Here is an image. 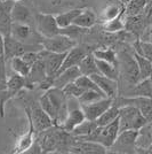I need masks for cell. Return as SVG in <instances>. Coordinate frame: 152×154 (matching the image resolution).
<instances>
[{
	"label": "cell",
	"instance_id": "6da1fadb",
	"mask_svg": "<svg viewBox=\"0 0 152 154\" xmlns=\"http://www.w3.org/2000/svg\"><path fill=\"white\" fill-rule=\"evenodd\" d=\"M146 123L144 116L135 106L125 105L119 107V132L125 130H139Z\"/></svg>",
	"mask_w": 152,
	"mask_h": 154
},
{
	"label": "cell",
	"instance_id": "7a4b0ae2",
	"mask_svg": "<svg viewBox=\"0 0 152 154\" xmlns=\"http://www.w3.org/2000/svg\"><path fill=\"white\" fill-rule=\"evenodd\" d=\"M118 63H119V74L125 82L128 83V86H133L139 82V71L137 61L134 57L128 52L122 51L118 54Z\"/></svg>",
	"mask_w": 152,
	"mask_h": 154
},
{
	"label": "cell",
	"instance_id": "3957f363",
	"mask_svg": "<svg viewBox=\"0 0 152 154\" xmlns=\"http://www.w3.org/2000/svg\"><path fill=\"white\" fill-rule=\"evenodd\" d=\"M44 47L41 44H26V43H22L17 39L13 38L12 36L5 37V60L10 61V59L15 58V57H21L24 53L30 51L39 52L41 51Z\"/></svg>",
	"mask_w": 152,
	"mask_h": 154
},
{
	"label": "cell",
	"instance_id": "277c9868",
	"mask_svg": "<svg viewBox=\"0 0 152 154\" xmlns=\"http://www.w3.org/2000/svg\"><path fill=\"white\" fill-rule=\"evenodd\" d=\"M139 130H125L119 132L112 146L109 148L110 153H136V138Z\"/></svg>",
	"mask_w": 152,
	"mask_h": 154
},
{
	"label": "cell",
	"instance_id": "5b68a950",
	"mask_svg": "<svg viewBox=\"0 0 152 154\" xmlns=\"http://www.w3.org/2000/svg\"><path fill=\"white\" fill-rule=\"evenodd\" d=\"M114 103L119 107L125 105H132L141 112V114L144 116L146 122H152V98L148 97H117L114 99Z\"/></svg>",
	"mask_w": 152,
	"mask_h": 154
},
{
	"label": "cell",
	"instance_id": "8992f818",
	"mask_svg": "<svg viewBox=\"0 0 152 154\" xmlns=\"http://www.w3.org/2000/svg\"><path fill=\"white\" fill-rule=\"evenodd\" d=\"M41 45L45 50L53 53H66L71 48L77 46L76 39L70 38L65 35H56L54 37H44L41 40Z\"/></svg>",
	"mask_w": 152,
	"mask_h": 154
},
{
	"label": "cell",
	"instance_id": "52a82bcc",
	"mask_svg": "<svg viewBox=\"0 0 152 154\" xmlns=\"http://www.w3.org/2000/svg\"><path fill=\"white\" fill-rule=\"evenodd\" d=\"M36 29L42 37H54L61 33V28L58 26L55 15L38 13L34 16Z\"/></svg>",
	"mask_w": 152,
	"mask_h": 154
},
{
	"label": "cell",
	"instance_id": "ba28073f",
	"mask_svg": "<svg viewBox=\"0 0 152 154\" xmlns=\"http://www.w3.org/2000/svg\"><path fill=\"white\" fill-rule=\"evenodd\" d=\"M10 36L26 44H41V40L44 38L37 30L34 31L31 26L17 22H13Z\"/></svg>",
	"mask_w": 152,
	"mask_h": 154
},
{
	"label": "cell",
	"instance_id": "9c48e42d",
	"mask_svg": "<svg viewBox=\"0 0 152 154\" xmlns=\"http://www.w3.org/2000/svg\"><path fill=\"white\" fill-rule=\"evenodd\" d=\"M66 53H53V52L47 51L45 48L38 52V59H41L45 62L47 76L55 78L56 74L58 72L61 66L63 63Z\"/></svg>",
	"mask_w": 152,
	"mask_h": 154
},
{
	"label": "cell",
	"instance_id": "30bf717a",
	"mask_svg": "<svg viewBox=\"0 0 152 154\" xmlns=\"http://www.w3.org/2000/svg\"><path fill=\"white\" fill-rule=\"evenodd\" d=\"M29 110H30V117H31V121L33 123V127H34L36 135L55 125L53 119L40 107L39 103L33 105L31 109H29Z\"/></svg>",
	"mask_w": 152,
	"mask_h": 154
},
{
	"label": "cell",
	"instance_id": "8fae6325",
	"mask_svg": "<svg viewBox=\"0 0 152 154\" xmlns=\"http://www.w3.org/2000/svg\"><path fill=\"white\" fill-rule=\"evenodd\" d=\"M23 88H26L25 77L14 72L13 75L9 76V78H7L5 96H4L2 101L0 103V116H4V105H5V101L14 98L17 93H19V91L22 90Z\"/></svg>",
	"mask_w": 152,
	"mask_h": 154
},
{
	"label": "cell",
	"instance_id": "7c38bea8",
	"mask_svg": "<svg viewBox=\"0 0 152 154\" xmlns=\"http://www.w3.org/2000/svg\"><path fill=\"white\" fill-rule=\"evenodd\" d=\"M114 103V99L105 97L98 101H95L93 103H88V105H80V107L83 109L85 117L87 120H92V121H96L100 116L109 108L111 107Z\"/></svg>",
	"mask_w": 152,
	"mask_h": 154
},
{
	"label": "cell",
	"instance_id": "4fadbf2b",
	"mask_svg": "<svg viewBox=\"0 0 152 154\" xmlns=\"http://www.w3.org/2000/svg\"><path fill=\"white\" fill-rule=\"evenodd\" d=\"M15 1L13 0H1L0 1V32L4 37L10 36L13 19H12V9Z\"/></svg>",
	"mask_w": 152,
	"mask_h": 154
},
{
	"label": "cell",
	"instance_id": "5bb4252c",
	"mask_svg": "<svg viewBox=\"0 0 152 154\" xmlns=\"http://www.w3.org/2000/svg\"><path fill=\"white\" fill-rule=\"evenodd\" d=\"M69 153L72 154H105L108 153V148L104 147L102 144L96 141L81 140L73 141L70 147Z\"/></svg>",
	"mask_w": 152,
	"mask_h": 154
},
{
	"label": "cell",
	"instance_id": "9a60e30c",
	"mask_svg": "<svg viewBox=\"0 0 152 154\" xmlns=\"http://www.w3.org/2000/svg\"><path fill=\"white\" fill-rule=\"evenodd\" d=\"M25 112H26V116H28V121H29V130L17 139L16 145H15L13 151V153L15 154L26 153V151L31 147V145L36 140L34 139L36 131H34V127H33V123H32L31 117H30V110H29V108H25Z\"/></svg>",
	"mask_w": 152,
	"mask_h": 154
},
{
	"label": "cell",
	"instance_id": "2e32d148",
	"mask_svg": "<svg viewBox=\"0 0 152 154\" xmlns=\"http://www.w3.org/2000/svg\"><path fill=\"white\" fill-rule=\"evenodd\" d=\"M96 85L101 89V91L109 98L115 99L118 97V92H119V86H118V81L111 79L109 77L104 76L102 74H94L92 76H89Z\"/></svg>",
	"mask_w": 152,
	"mask_h": 154
},
{
	"label": "cell",
	"instance_id": "e0dca14e",
	"mask_svg": "<svg viewBox=\"0 0 152 154\" xmlns=\"http://www.w3.org/2000/svg\"><path fill=\"white\" fill-rule=\"evenodd\" d=\"M47 77V72H46V66L45 62L41 59H38L31 66L30 68V72L29 75L25 77L26 88L32 89L33 85H39Z\"/></svg>",
	"mask_w": 152,
	"mask_h": 154
},
{
	"label": "cell",
	"instance_id": "ac0fdd59",
	"mask_svg": "<svg viewBox=\"0 0 152 154\" xmlns=\"http://www.w3.org/2000/svg\"><path fill=\"white\" fill-rule=\"evenodd\" d=\"M85 119L86 117H85L83 109L80 107V103L78 106H76V107H72V108L69 107L68 115L65 117V120L62 122V124L60 125V128L71 134L72 130L76 128L78 124H80V123L83 122Z\"/></svg>",
	"mask_w": 152,
	"mask_h": 154
},
{
	"label": "cell",
	"instance_id": "d6986e66",
	"mask_svg": "<svg viewBox=\"0 0 152 154\" xmlns=\"http://www.w3.org/2000/svg\"><path fill=\"white\" fill-rule=\"evenodd\" d=\"M79 76H81V71L79 69L78 66H73L70 67L65 70L58 72L55 78H54V88H58V89H63L64 86H66L68 84L73 83Z\"/></svg>",
	"mask_w": 152,
	"mask_h": 154
},
{
	"label": "cell",
	"instance_id": "ffe728a7",
	"mask_svg": "<svg viewBox=\"0 0 152 154\" xmlns=\"http://www.w3.org/2000/svg\"><path fill=\"white\" fill-rule=\"evenodd\" d=\"M145 14H139V15H134V16H126L125 17V30L132 32L137 38H141L143 31L145 30L146 20Z\"/></svg>",
	"mask_w": 152,
	"mask_h": 154
},
{
	"label": "cell",
	"instance_id": "44dd1931",
	"mask_svg": "<svg viewBox=\"0 0 152 154\" xmlns=\"http://www.w3.org/2000/svg\"><path fill=\"white\" fill-rule=\"evenodd\" d=\"M152 146V130L151 124L146 123L144 127L139 130L136 138V152L148 153L149 148Z\"/></svg>",
	"mask_w": 152,
	"mask_h": 154
},
{
	"label": "cell",
	"instance_id": "7402d4cb",
	"mask_svg": "<svg viewBox=\"0 0 152 154\" xmlns=\"http://www.w3.org/2000/svg\"><path fill=\"white\" fill-rule=\"evenodd\" d=\"M124 13H125V4H122L120 0H111L101 12L100 20L103 22H107L120 16Z\"/></svg>",
	"mask_w": 152,
	"mask_h": 154
},
{
	"label": "cell",
	"instance_id": "603a6c76",
	"mask_svg": "<svg viewBox=\"0 0 152 154\" xmlns=\"http://www.w3.org/2000/svg\"><path fill=\"white\" fill-rule=\"evenodd\" d=\"M86 54H87V53H86V51H85L83 48L78 47V46H75L73 48H71V50L66 53V55H65V58H64L63 63H62V66H61V68H60L58 72L65 70V69H68V68H70V67L78 66ZM58 72H57V74H58Z\"/></svg>",
	"mask_w": 152,
	"mask_h": 154
},
{
	"label": "cell",
	"instance_id": "cb8c5ba5",
	"mask_svg": "<svg viewBox=\"0 0 152 154\" xmlns=\"http://www.w3.org/2000/svg\"><path fill=\"white\" fill-rule=\"evenodd\" d=\"M125 97H148L152 98V83L150 78L142 79L130 86L125 93Z\"/></svg>",
	"mask_w": 152,
	"mask_h": 154
},
{
	"label": "cell",
	"instance_id": "d4e9b609",
	"mask_svg": "<svg viewBox=\"0 0 152 154\" xmlns=\"http://www.w3.org/2000/svg\"><path fill=\"white\" fill-rule=\"evenodd\" d=\"M12 19H13V22L25 23L29 26H31L32 21H33L30 9L23 4H21V1L14 4V7L12 9Z\"/></svg>",
	"mask_w": 152,
	"mask_h": 154
},
{
	"label": "cell",
	"instance_id": "484cf974",
	"mask_svg": "<svg viewBox=\"0 0 152 154\" xmlns=\"http://www.w3.org/2000/svg\"><path fill=\"white\" fill-rule=\"evenodd\" d=\"M96 22H97V16L92 9H83L81 13L75 19L72 24L83 29H90L95 26Z\"/></svg>",
	"mask_w": 152,
	"mask_h": 154
},
{
	"label": "cell",
	"instance_id": "4316f807",
	"mask_svg": "<svg viewBox=\"0 0 152 154\" xmlns=\"http://www.w3.org/2000/svg\"><path fill=\"white\" fill-rule=\"evenodd\" d=\"M79 69L81 71V75H86V76H92L94 74H100L97 64H96V59L93 53L90 54H86L80 61V63L78 64Z\"/></svg>",
	"mask_w": 152,
	"mask_h": 154
},
{
	"label": "cell",
	"instance_id": "83f0119b",
	"mask_svg": "<svg viewBox=\"0 0 152 154\" xmlns=\"http://www.w3.org/2000/svg\"><path fill=\"white\" fill-rule=\"evenodd\" d=\"M96 64H97L100 74L109 77L111 79H114V81H119L120 74H119V68L117 66L110 63L108 61L101 60V59H96Z\"/></svg>",
	"mask_w": 152,
	"mask_h": 154
},
{
	"label": "cell",
	"instance_id": "f1b7e54d",
	"mask_svg": "<svg viewBox=\"0 0 152 154\" xmlns=\"http://www.w3.org/2000/svg\"><path fill=\"white\" fill-rule=\"evenodd\" d=\"M134 57L137 61V66H139V81L142 79H146L150 78L152 75V63L150 60H148L145 57L139 54L137 52H134Z\"/></svg>",
	"mask_w": 152,
	"mask_h": 154
},
{
	"label": "cell",
	"instance_id": "f546056e",
	"mask_svg": "<svg viewBox=\"0 0 152 154\" xmlns=\"http://www.w3.org/2000/svg\"><path fill=\"white\" fill-rule=\"evenodd\" d=\"M118 117H119V106L115 103H113V105H112L111 107H109V108L96 120V123H97L98 127H104V125H108L110 123H112L114 120H117Z\"/></svg>",
	"mask_w": 152,
	"mask_h": 154
},
{
	"label": "cell",
	"instance_id": "4dcf8cb0",
	"mask_svg": "<svg viewBox=\"0 0 152 154\" xmlns=\"http://www.w3.org/2000/svg\"><path fill=\"white\" fill-rule=\"evenodd\" d=\"M148 0H129L125 5V15L134 16L139 14H145Z\"/></svg>",
	"mask_w": 152,
	"mask_h": 154
},
{
	"label": "cell",
	"instance_id": "1f68e13d",
	"mask_svg": "<svg viewBox=\"0 0 152 154\" xmlns=\"http://www.w3.org/2000/svg\"><path fill=\"white\" fill-rule=\"evenodd\" d=\"M83 9H71L68 12H64V13H60L55 15V19L58 26L62 29V28H66V26H71L73 23V21L76 19L79 14L81 13Z\"/></svg>",
	"mask_w": 152,
	"mask_h": 154
},
{
	"label": "cell",
	"instance_id": "d6a6232c",
	"mask_svg": "<svg viewBox=\"0 0 152 154\" xmlns=\"http://www.w3.org/2000/svg\"><path fill=\"white\" fill-rule=\"evenodd\" d=\"M125 17H126V15L124 13L115 19L104 22L103 23L104 31L109 32V33H117V32H121L122 30H125Z\"/></svg>",
	"mask_w": 152,
	"mask_h": 154
},
{
	"label": "cell",
	"instance_id": "836d02e7",
	"mask_svg": "<svg viewBox=\"0 0 152 154\" xmlns=\"http://www.w3.org/2000/svg\"><path fill=\"white\" fill-rule=\"evenodd\" d=\"M97 123L96 121H92V120H87L85 119L80 124H78L76 128L72 130V135L73 136H88L90 135L96 128H97Z\"/></svg>",
	"mask_w": 152,
	"mask_h": 154
},
{
	"label": "cell",
	"instance_id": "e575fe53",
	"mask_svg": "<svg viewBox=\"0 0 152 154\" xmlns=\"http://www.w3.org/2000/svg\"><path fill=\"white\" fill-rule=\"evenodd\" d=\"M9 63H10L12 70H13L15 74H19V75H21V76H23V77H26L29 75L31 67L26 63L25 61L21 58V57H15V58L10 59Z\"/></svg>",
	"mask_w": 152,
	"mask_h": 154
},
{
	"label": "cell",
	"instance_id": "d590c367",
	"mask_svg": "<svg viewBox=\"0 0 152 154\" xmlns=\"http://www.w3.org/2000/svg\"><path fill=\"white\" fill-rule=\"evenodd\" d=\"M105 94L102 91L97 90H87L83 91V93L78 98V101L80 105H88V103H93L95 101H98L103 98H105Z\"/></svg>",
	"mask_w": 152,
	"mask_h": 154
},
{
	"label": "cell",
	"instance_id": "8d00e7d4",
	"mask_svg": "<svg viewBox=\"0 0 152 154\" xmlns=\"http://www.w3.org/2000/svg\"><path fill=\"white\" fill-rule=\"evenodd\" d=\"M94 57L96 59H101L104 61H108L110 63L114 64L119 68V63H118V54L117 52L112 50V48H107V50H96L93 52Z\"/></svg>",
	"mask_w": 152,
	"mask_h": 154
},
{
	"label": "cell",
	"instance_id": "74e56055",
	"mask_svg": "<svg viewBox=\"0 0 152 154\" xmlns=\"http://www.w3.org/2000/svg\"><path fill=\"white\" fill-rule=\"evenodd\" d=\"M39 105H40V107L44 109L48 115L51 116V119H53V121H54V123H55L56 117H57L56 109H55L54 105H53V103L51 101L49 97H48V94H47L46 92H45L42 96L40 97V99H39Z\"/></svg>",
	"mask_w": 152,
	"mask_h": 154
},
{
	"label": "cell",
	"instance_id": "f35d334b",
	"mask_svg": "<svg viewBox=\"0 0 152 154\" xmlns=\"http://www.w3.org/2000/svg\"><path fill=\"white\" fill-rule=\"evenodd\" d=\"M75 83L78 84L83 90L87 91V90H97L101 91V89L96 85V83L90 78L89 76H86V75H81L77 78L75 81Z\"/></svg>",
	"mask_w": 152,
	"mask_h": 154
},
{
	"label": "cell",
	"instance_id": "ab89813d",
	"mask_svg": "<svg viewBox=\"0 0 152 154\" xmlns=\"http://www.w3.org/2000/svg\"><path fill=\"white\" fill-rule=\"evenodd\" d=\"M63 91L64 93H65V96L68 97V98H77L78 99L79 97L83 94L85 90H83L78 84H76L73 82V83H70L66 86H64Z\"/></svg>",
	"mask_w": 152,
	"mask_h": 154
},
{
	"label": "cell",
	"instance_id": "60d3db41",
	"mask_svg": "<svg viewBox=\"0 0 152 154\" xmlns=\"http://www.w3.org/2000/svg\"><path fill=\"white\" fill-rule=\"evenodd\" d=\"M21 58L23 59L26 63L31 67L32 64L38 60V52H34V51L26 52V53H24L23 55H21Z\"/></svg>",
	"mask_w": 152,
	"mask_h": 154
},
{
	"label": "cell",
	"instance_id": "b9f144b4",
	"mask_svg": "<svg viewBox=\"0 0 152 154\" xmlns=\"http://www.w3.org/2000/svg\"><path fill=\"white\" fill-rule=\"evenodd\" d=\"M141 40L143 42H148V43H151L152 44V24L149 26H146L145 30L143 31L142 36H141Z\"/></svg>",
	"mask_w": 152,
	"mask_h": 154
},
{
	"label": "cell",
	"instance_id": "7bdbcfd3",
	"mask_svg": "<svg viewBox=\"0 0 152 154\" xmlns=\"http://www.w3.org/2000/svg\"><path fill=\"white\" fill-rule=\"evenodd\" d=\"M0 51L5 52V37H4V35L0 32Z\"/></svg>",
	"mask_w": 152,
	"mask_h": 154
},
{
	"label": "cell",
	"instance_id": "ee69618b",
	"mask_svg": "<svg viewBox=\"0 0 152 154\" xmlns=\"http://www.w3.org/2000/svg\"><path fill=\"white\" fill-rule=\"evenodd\" d=\"M1 55H4V53H2V52L0 51V57H1ZM4 57H5V55H4Z\"/></svg>",
	"mask_w": 152,
	"mask_h": 154
},
{
	"label": "cell",
	"instance_id": "f6af8a7d",
	"mask_svg": "<svg viewBox=\"0 0 152 154\" xmlns=\"http://www.w3.org/2000/svg\"><path fill=\"white\" fill-rule=\"evenodd\" d=\"M13 1H15V2H19V1H22V0H13Z\"/></svg>",
	"mask_w": 152,
	"mask_h": 154
},
{
	"label": "cell",
	"instance_id": "bcb514c9",
	"mask_svg": "<svg viewBox=\"0 0 152 154\" xmlns=\"http://www.w3.org/2000/svg\"><path fill=\"white\" fill-rule=\"evenodd\" d=\"M150 79H151V83H152V75L150 76Z\"/></svg>",
	"mask_w": 152,
	"mask_h": 154
},
{
	"label": "cell",
	"instance_id": "7dc6e473",
	"mask_svg": "<svg viewBox=\"0 0 152 154\" xmlns=\"http://www.w3.org/2000/svg\"><path fill=\"white\" fill-rule=\"evenodd\" d=\"M0 1H1V0H0Z\"/></svg>",
	"mask_w": 152,
	"mask_h": 154
}]
</instances>
